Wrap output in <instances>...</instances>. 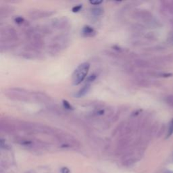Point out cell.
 <instances>
[{
  "label": "cell",
  "mask_w": 173,
  "mask_h": 173,
  "mask_svg": "<svg viewBox=\"0 0 173 173\" xmlns=\"http://www.w3.org/2000/svg\"><path fill=\"white\" fill-rule=\"evenodd\" d=\"M89 68H90V64L88 62H83L79 65L72 74V84L74 85H80L86 78Z\"/></svg>",
  "instance_id": "obj_1"
},
{
  "label": "cell",
  "mask_w": 173,
  "mask_h": 173,
  "mask_svg": "<svg viewBox=\"0 0 173 173\" xmlns=\"http://www.w3.org/2000/svg\"><path fill=\"white\" fill-rule=\"evenodd\" d=\"M18 35L16 31L12 26H8L1 29V42H5L7 44L18 40Z\"/></svg>",
  "instance_id": "obj_2"
},
{
  "label": "cell",
  "mask_w": 173,
  "mask_h": 173,
  "mask_svg": "<svg viewBox=\"0 0 173 173\" xmlns=\"http://www.w3.org/2000/svg\"><path fill=\"white\" fill-rule=\"evenodd\" d=\"M6 94L10 98L21 100V101H28L31 97H33V96L29 95L28 91L20 88L9 89L8 91H6Z\"/></svg>",
  "instance_id": "obj_3"
},
{
  "label": "cell",
  "mask_w": 173,
  "mask_h": 173,
  "mask_svg": "<svg viewBox=\"0 0 173 173\" xmlns=\"http://www.w3.org/2000/svg\"><path fill=\"white\" fill-rule=\"evenodd\" d=\"M55 13L53 11H47V10H32L29 12V16L33 19H40V18H46L50 16Z\"/></svg>",
  "instance_id": "obj_4"
},
{
  "label": "cell",
  "mask_w": 173,
  "mask_h": 173,
  "mask_svg": "<svg viewBox=\"0 0 173 173\" xmlns=\"http://www.w3.org/2000/svg\"><path fill=\"white\" fill-rule=\"evenodd\" d=\"M82 35L85 37H93L97 34L96 31L95 30L93 27H91L89 25L83 26V28L81 30Z\"/></svg>",
  "instance_id": "obj_5"
},
{
  "label": "cell",
  "mask_w": 173,
  "mask_h": 173,
  "mask_svg": "<svg viewBox=\"0 0 173 173\" xmlns=\"http://www.w3.org/2000/svg\"><path fill=\"white\" fill-rule=\"evenodd\" d=\"M91 89V83H86L84 86L81 88L79 91H77L76 93H75L74 97L76 98H81V97H84L86 95Z\"/></svg>",
  "instance_id": "obj_6"
},
{
  "label": "cell",
  "mask_w": 173,
  "mask_h": 173,
  "mask_svg": "<svg viewBox=\"0 0 173 173\" xmlns=\"http://www.w3.org/2000/svg\"><path fill=\"white\" fill-rule=\"evenodd\" d=\"M134 16L135 18H137V19L140 20H147L151 19V15L149 12L145 11V10H141V11H138L135 12Z\"/></svg>",
  "instance_id": "obj_7"
},
{
  "label": "cell",
  "mask_w": 173,
  "mask_h": 173,
  "mask_svg": "<svg viewBox=\"0 0 173 173\" xmlns=\"http://www.w3.org/2000/svg\"><path fill=\"white\" fill-rule=\"evenodd\" d=\"M162 7L166 12L170 14H173V0L162 1Z\"/></svg>",
  "instance_id": "obj_8"
},
{
  "label": "cell",
  "mask_w": 173,
  "mask_h": 173,
  "mask_svg": "<svg viewBox=\"0 0 173 173\" xmlns=\"http://www.w3.org/2000/svg\"><path fill=\"white\" fill-rule=\"evenodd\" d=\"M91 13L95 16H102L104 14V9L100 7H95L91 9Z\"/></svg>",
  "instance_id": "obj_9"
},
{
  "label": "cell",
  "mask_w": 173,
  "mask_h": 173,
  "mask_svg": "<svg viewBox=\"0 0 173 173\" xmlns=\"http://www.w3.org/2000/svg\"><path fill=\"white\" fill-rule=\"evenodd\" d=\"M173 134V118L170 120L169 122V126H168V133H167V136H166V138H169V137L171 136Z\"/></svg>",
  "instance_id": "obj_10"
},
{
  "label": "cell",
  "mask_w": 173,
  "mask_h": 173,
  "mask_svg": "<svg viewBox=\"0 0 173 173\" xmlns=\"http://www.w3.org/2000/svg\"><path fill=\"white\" fill-rule=\"evenodd\" d=\"M165 101L166 104H168L170 107L173 108V95H170L166 97Z\"/></svg>",
  "instance_id": "obj_11"
},
{
  "label": "cell",
  "mask_w": 173,
  "mask_h": 173,
  "mask_svg": "<svg viewBox=\"0 0 173 173\" xmlns=\"http://www.w3.org/2000/svg\"><path fill=\"white\" fill-rule=\"evenodd\" d=\"M63 106L64 108H66V110H74V107L72 106L71 104H70L69 102H68L67 100H63Z\"/></svg>",
  "instance_id": "obj_12"
},
{
  "label": "cell",
  "mask_w": 173,
  "mask_h": 173,
  "mask_svg": "<svg viewBox=\"0 0 173 173\" xmlns=\"http://www.w3.org/2000/svg\"><path fill=\"white\" fill-rule=\"evenodd\" d=\"M14 21L16 24L21 25V24H24L25 23V20L24 18L21 17V16H17L14 18Z\"/></svg>",
  "instance_id": "obj_13"
},
{
  "label": "cell",
  "mask_w": 173,
  "mask_h": 173,
  "mask_svg": "<svg viewBox=\"0 0 173 173\" xmlns=\"http://www.w3.org/2000/svg\"><path fill=\"white\" fill-rule=\"evenodd\" d=\"M96 77H97V76H96V75H95V74H91V76H89L88 77V79H87V83H91L93 82V81H94L95 80V79H96Z\"/></svg>",
  "instance_id": "obj_14"
},
{
  "label": "cell",
  "mask_w": 173,
  "mask_h": 173,
  "mask_svg": "<svg viewBox=\"0 0 173 173\" xmlns=\"http://www.w3.org/2000/svg\"><path fill=\"white\" fill-rule=\"evenodd\" d=\"M81 9H82V5H81V4H79V5H76L74 6V7L72 8V11L73 12H78L80 11Z\"/></svg>",
  "instance_id": "obj_15"
},
{
  "label": "cell",
  "mask_w": 173,
  "mask_h": 173,
  "mask_svg": "<svg viewBox=\"0 0 173 173\" xmlns=\"http://www.w3.org/2000/svg\"><path fill=\"white\" fill-rule=\"evenodd\" d=\"M102 1H90L89 3H90L91 5L93 6H99L102 3Z\"/></svg>",
  "instance_id": "obj_16"
},
{
  "label": "cell",
  "mask_w": 173,
  "mask_h": 173,
  "mask_svg": "<svg viewBox=\"0 0 173 173\" xmlns=\"http://www.w3.org/2000/svg\"><path fill=\"white\" fill-rule=\"evenodd\" d=\"M168 40L170 41V42L173 43V31L170 33V37H168Z\"/></svg>",
  "instance_id": "obj_17"
},
{
  "label": "cell",
  "mask_w": 173,
  "mask_h": 173,
  "mask_svg": "<svg viewBox=\"0 0 173 173\" xmlns=\"http://www.w3.org/2000/svg\"><path fill=\"white\" fill-rule=\"evenodd\" d=\"M62 173H70V170L66 168H64L62 169Z\"/></svg>",
  "instance_id": "obj_18"
}]
</instances>
